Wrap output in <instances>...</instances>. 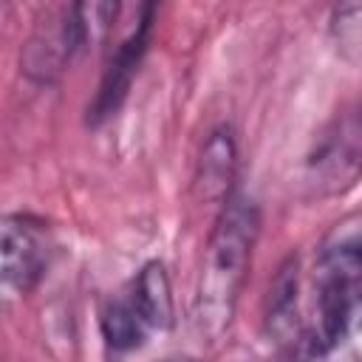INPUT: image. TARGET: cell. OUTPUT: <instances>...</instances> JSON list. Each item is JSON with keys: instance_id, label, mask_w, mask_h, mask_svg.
I'll return each instance as SVG.
<instances>
[{"instance_id": "cell-11", "label": "cell", "mask_w": 362, "mask_h": 362, "mask_svg": "<svg viewBox=\"0 0 362 362\" xmlns=\"http://www.w3.org/2000/svg\"><path fill=\"white\" fill-rule=\"evenodd\" d=\"M164 362H198V359H192V356H170Z\"/></svg>"}, {"instance_id": "cell-9", "label": "cell", "mask_w": 362, "mask_h": 362, "mask_svg": "<svg viewBox=\"0 0 362 362\" xmlns=\"http://www.w3.org/2000/svg\"><path fill=\"white\" fill-rule=\"evenodd\" d=\"M150 328L144 325V320L139 317L136 305L127 300H116L102 311V337L113 351H130L139 348L144 334Z\"/></svg>"}, {"instance_id": "cell-4", "label": "cell", "mask_w": 362, "mask_h": 362, "mask_svg": "<svg viewBox=\"0 0 362 362\" xmlns=\"http://www.w3.org/2000/svg\"><path fill=\"white\" fill-rule=\"evenodd\" d=\"M48 238L40 221L28 215H6L0 226L3 280L17 291H31L48 266Z\"/></svg>"}, {"instance_id": "cell-1", "label": "cell", "mask_w": 362, "mask_h": 362, "mask_svg": "<svg viewBox=\"0 0 362 362\" xmlns=\"http://www.w3.org/2000/svg\"><path fill=\"white\" fill-rule=\"evenodd\" d=\"M257 229L260 215L255 201L246 195H229L212 226L195 291V322L206 339H218L235 317Z\"/></svg>"}, {"instance_id": "cell-7", "label": "cell", "mask_w": 362, "mask_h": 362, "mask_svg": "<svg viewBox=\"0 0 362 362\" xmlns=\"http://www.w3.org/2000/svg\"><path fill=\"white\" fill-rule=\"evenodd\" d=\"M235 175V141L229 130H215L198 158L195 192L206 204H221L229 198V184Z\"/></svg>"}, {"instance_id": "cell-3", "label": "cell", "mask_w": 362, "mask_h": 362, "mask_svg": "<svg viewBox=\"0 0 362 362\" xmlns=\"http://www.w3.org/2000/svg\"><path fill=\"white\" fill-rule=\"evenodd\" d=\"M362 175V102L342 107L317 139L305 164V181L317 198L339 195Z\"/></svg>"}, {"instance_id": "cell-6", "label": "cell", "mask_w": 362, "mask_h": 362, "mask_svg": "<svg viewBox=\"0 0 362 362\" xmlns=\"http://www.w3.org/2000/svg\"><path fill=\"white\" fill-rule=\"evenodd\" d=\"M150 28H153V6H141L136 23L130 25V31L116 42V48L110 51V59L105 65L96 99L90 105V119L102 122L110 113L119 110V105L124 102L130 82L139 71V62L147 51V40H150Z\"/></svg>"}, {"instance_id": "cell-2", "label": "cell", "mask_w": 362, "mask_h": 362, "mask_svg": "<svg viewBox=\"0 0 362 362\" xmlns=\"http://www.w3.org/2000/svg\"><path fill=\"white\" fill-rule=\"evenodd\" d=\"M362 325V249H334L317 266L314 325L305 331V354L317 356Z\"/></svg>"}, {"instance_id": "cell-5", "label": "cell", "mask_w": 362, "mask_h": 362, "mask_svg": "<svg viewBox=\"0 0 362 362\" xmlns=\"http://www.w3.org/2000/svg\"><path fill=\"white\" fill-rule=\"evenodd\" d=\"M88 28L82 23V14L76 6L62 8V14L51 23H42L28 48H25V74L40 79V82H51L54 76H59L65 71V65H71V59L88 45Z\"/></svg>"}, {"instance_id": "cell-8", "label": "cell", "mask_w": 362, "mask_h": 362, "mask_svg": "<svg viewBox=\"0 0 362 362\" xmlns=\"http://www.w3.org/2000/svg\"><path fill=\"white\" fill-rule=\"evenodd\" d=\"M130 303L136 305L139 317L144 320L147 328H170L173 325V288H170V280H167V272L158 260L147 263L136 283H133V294H130Z\"/></svg>"}, {"instance_id": "cell-10", "label": "cell", "mask_w": 362, "mask_h": 362, "mask_svg": "<svg viewBox=\"0 0 362 362\" xmlns=\"http://www.w3.org/2000/svg\"><path fill=\"white\" fill-rule=\"evenodd\" d=\"M331 37L348 62L362 65V3H348L334 11Z\"/></svg>"}]
</instances>
